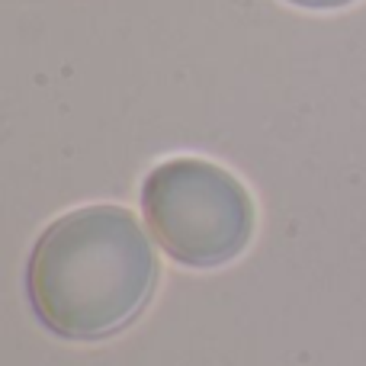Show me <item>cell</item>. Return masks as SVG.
<instances>
[{"instance_id":"3957f363","label":"cell","mask_w":366,"mask_h":366,"mask_svg":"<svg viewBox=\"0 0 366 366\" xmlns=\"http://www.w3.org/2000/svg\"><path fill=\"white\" fill-rule=\"evenodd\" d=\"M296 6H305V10H337V6H350L354 0H290Z\"/></svg>"},{"instance_id":"7a4b0ae2","label":"cell","mask_w":366,"mask_h":366,"mask_svg":"<svg viewBox=\"0 0 366 366\" xmlns=\"http://www.w3.org/2000/svg\"><path fill=\"white\" fill-rule=\"evenodd\" d=\"M142 212L154 241L183 267H222L254 234V199L234 174L202 158L161 161L142 180Z\"/></svg>"},{"instance_id":"6da1fadb","label":"cell","mask_w":366,"mask_h":366,"mask_svg":"<svg viewBox=\"0 0 366 366\" xmlns=\"http://www.w3.org/2000/svg\"><path fill=\"white\" fill-rule=\"evenodd\" d=\"M158 254L122 206H84L55 219L26 260L32 315L64 341H100L142 315L158 286Z\"/></svg>"}]
</instances>
